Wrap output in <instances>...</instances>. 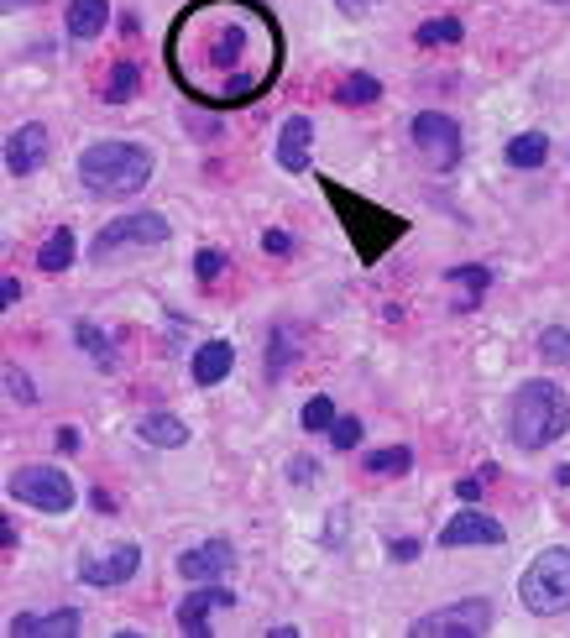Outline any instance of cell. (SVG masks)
<instances>
[{"instance_id":"obj_8","label":"cell","mask_w":570,"mask_h":638,"mask_svg":"<svg viewBox=\"0 0 570 638\" xmlns=\"http://www.w3.org/2000/svg\"><path fill=\"white\" fill-rule=\"evenodd\" d=\"M487 628H492V602L487 597H461V602L435 607V612H424V618L408 623L414 638H476Z\"/></svg>"},{"instance_id":"obj_2","label":"cell","mask_w":570,"mask_h":638,"mask_svg":"<svg viewBox=\"0 0 570 638\" xmlns=\"http://www.w3.org/2000/svg\"><path fill=\"white\" fill-rule=\"evenodd\" d=\"M152 168L157 157L142 147V142H121V136H110V142H95L79 152V184L100 199H131L152 184Z\"/></svg>"},{"instance_id":"obj_27","label":"cell","mask_w":570,"mask_h":638,"mask_svg":"<svg viewBox=\"0 0 570 638\" xmlns=\"http://www.w3.org/2000/svg\"><path fill=\"white\" fill-rule=\"evenodd\" d=\"M445 283H455V288H461V299H455V309H471V304L487 293L492 272H487V267H450V272H445Z\"/></svg>"},{"instance_id":"obj_20","label":"cell","mask_w":570,"mask_h":638,"mask_svg":"<svg viewBox=\"0 0 570 638\" xmlns=\"http://www.w3.org/2000/svg\"><path fill=\"white\" fill-rule=\"evenodd\" d=\"M63 27H68V37H74V42L100 37V32L110 27V0H68Z\"/></svg>"},{"instance_id":"obj_23","label":"cell","mask_w":570,"mask_h":638,"mask_svg":"<svg viewBox=\"0 0 570 638\" xmlns=\"http://www.w3.org/2000/svg\"><path fill=\"white\" fill-rule=\"evenodd\" d=\"M361 466H367L372 476H408V471H414V450H408V445H382V450L361 455Z\"/></svg>"},{"instance_id":"obj_14","label":"cell","mask_w":570,"mask_h":638,"mask_svg":"<svg viewBox=\"0 0 570 638\" xmlns=\"http://www.w3.org/2000/svg\"><path fill=\"white\" fill-rule=\"evenodd\" d=\"M508 539V529L497 518H487V513H476V508H466V513H455L445 529H440V550H461V544H503Z\"/></svg>"},{"instance_id":"obj_5","label":"cell","mask_w":570,"mask_h":638,"mask_svg":"<svg viewBox=\"0 0 570 638\" xmlns=\"http://www.w3.org/2000/svg\"><path fill=\"white\" fill-rule=\"evenodd\" d=\"M518 602L534 612V618H560L570 612V550H544L534 555V565L518 576Z\"/></svg>"},{"instance_id":"obj_34","label":"cell","mask_w":570,"mask_h":638,"mask_svg":"<svg viewBox=\"0 0 570 638\" xmlns=\"http://www.w3.org/2000/svg\"><path fill=\"white\" fill-rule=\"evenodd\" d=\"M288 482H319V461H309V455H293V461H288Z\"/></svg>"},{"instance_id":"obj_36","label":"cell","mask_w":570,"mask_h":638,"mask_svg":"<svg viewBox=\"0 0 570 638\" xmlns=\"http://www.w3.org/2000/svg\"><path fill=\"white\" fill-rule=\"evenodd\" d=\"M387 555H393L398 565H408V560L424 555V544H419V539H393V544H387Z\"/></svg>"},{"instance_id":"obj_30","label":"cell","mask_w":570,"mask_h":638,"mask_svg":"<svg viewBox=\"0 0 570 638\" xmlns=\"http://www.w3.org/2000/svg\"><path fill=\"white\" fill-rule=\"evenodd\" d=\"M539 356L550 361V367H570V330H560V325H550L539 335Z\"/></svg>"},{"instance_id":"obj_1","label":"cell","mask_w":570,"mask_h":638,"mask_svg":"<svg viewBox=\"0 0 570 638\" xmlns=\"http://www.w3.org/2000/svg\"><path fill=\"white\" fill-rule=\"evenodd\" d=\"M168 63L194 100L231 110L272 89L283 63V37L278 21L252 0H199L173 21Z\"/></svg>"},{"instance_id":"obj_31","label":"cell","mask_w":570,"mask_h":638,"mask_svg":"<svg viewBox=\"0 0 570 638\" xmlns=\"http://www.w3.org/2000/svg\"><path fill=\"white\" fill-rule=\"evenodd\" d=\"M330 445H335V450H356V445H361V419H356V414H340V419L330 424Z\"/></svg>"},{"instance_id":"obj_43","label":"cell","mask_w":570,"mask_h":638,"mask_svg":"<svg viewBox=\"0 0 570 638\" xmlns=\"http://www.w3.org/2000/svg\"><path fill=\"white\" fill-rule=\"evenodd\" d=\"M16 6H27V0H6V11H16Z\"/></svg>"},{"instance_id":"obj_39","label":"cell","mask_w":570,"mask_h":638,"mask_svg":"<svg viewBox=\"0 0 570 638\" xmlns=\"http://www.w3.org/2000/svg\"><path fill=\"white\" fill-rule=\"evenodd\" d=\"M16 299H21V283H16V278H0V304L16 309Z\"/></svg>"},{"instance_id":"obj_17","label":"cell","mask_w":570,"mask_h":638,"mask_svg":"<svg viewBox=\"0 0 570 638\" xmlns=\"http://www.w3.org/2000/svg\"><path fill=\"white\" fill-rule=\"evenodd\" d=\"M309 147H314V121L288 116L278 131V168L283 173H309Z\"/></svg>"},{"instance_id":"obj_38","label":"cell","mask_w":570,"mask_h":638,"mask_svg":"<svg viewBox=\"0 0 570 638\" xmlns=\"http://www.w3.org/2000/svg\"><path fill=\"white\" fill-rule=\"evenodd\" d=\"M53 445H58L63 455H74V450H79V429H74V424H63L58 435H53Z\"/></svg>"},{"instance_id":"obj_4","label":"cell","mask_w":570,"mask_h":638,"mask_svg":"<svg viewBox=\"0 0 570 638\" xmlns=\"http://www.w3.org/2000/svg\"><path fill=\"white\" fill-rule=\"evenodd\" d=\"M325 194L335 199V210H340V220H346V231H351V241H356L361 262H377V257L387 252V241H398V236L408 231L398 215H387V210H377V204L346 194L340 184H330V178H325Z\"/></svg>"},{"instance_id":"obj_42","label":"cell","mask_w":570,"mask_h":638,"mask_svg":"<svg viewBox=\"0 0 570 638\" xmlns=\"http://www.w3.org/2000/svg\"><path fill=\"white\" fill-rule=\"evenodd\" d=\"M335 6H340V11H367L372 0H335Z\"/></svg>"},{"instance_id":"obj_9","label":"cell","mask_w":570,"mask_h":638,"mask_svg":"<svg viewBox=\"0 0 570 638\" xmlns=\"http://www.w3.org/2000/svg\"><path fill=\"white\" fill-rule=\"evenodd\" d=\"M408 136H414L419 157L435 173H450L455 163H461V152H466L461 126H455V116H445V110H419V116L408 121Z\"/></svg>"},{"instance_id":"obj_44","label":"cell","mask_w":570,"mask_h":638,"mask_svg":"<svg viewBox=\"0 0 570 638\" xmlns=\"http://www.w3.org/2000/svg\"><path fill=\"white\" fill-rule=\"evenodd\" d=\"M555 6H570V0H555Z\"/></svg>"},{"instance_id":"obj_16","label":"cell","mask_w":570,"mask_h":638,"mask_svg":"<svg viewBox=\"0 0 570 638\" xmlns=\"http://www.w3.org/2000/svg\"><path fill=\"white\" fill-rule=\"evenodd\" d=\"M11 638H74L79 633V612L74 607H58V612H16Z\"/></svg>"},{"instance_id":"obj_21","label":"cell","mask_w":570,"mask_h":638,"mask_svg":"<svg viewBox=\"0 0 570 638\" xmlns=\"http://www.w3.org/2000/svg\"><path fill=\"white\" fill-rule=\"evenodd\" d=\"M105 105H126V100H136L142 95V63H131V58H121L116 68H110V79H105Z\"/></svg>"},{"instance_id":"obj_18","label":"cell","mask_w":570,"mask_h":638,"mask_svg":"<svg viewBox=\"0 0 570 638\" xmlns=\"http://www.w3.org/2000/svg\"><path fill=\"white\" fill-rule=\"evenodd\" d=\"M231 367H236V346H231V340H204V346L194 351V361H189V377L199 387H215V382L231 377Z\"/></svg>"},{"instance_id":"obj_25","label":"cell","mask_w":570,"mask_h":638,"mask_svg":"<svg viewBox=\"0 0 570 638\" xmlns=\"http://www.w3.org/2000/svg\"><path fill=\"white\" fill-rule=\"evenodd\" d=\"M419 48H455V42L466 37V27H461V16H429V21H419Z\"/></svg>"},{"instance_id":"obj_37","label":"cell","mask_w":570,"mask_h":638,"mask_svg":"<svg viewBox=\"0 0 570 638\" xmlns=\"http://www.w3.org/2000/svg\"><path fill=\"white\" fill-rule=\"evenodd\" d=\"M455 497H461V503H482V476H461V482H455Z\"/></svg>"},{"instance_id":"obj_40","label":"cell","mask_w":570,"mask_h":638,"mask_svg":"<svg viewBox=\"0 0 570 638\" xmlns=\"http://www.w3.org/2000/svg\"><path fill=\"white\" fill-rule=\"evenodd\" d=\"M89 503H95V513H110V508H116V497H110V492H100V487H95V492H89Z\"/></svg>"},{"instance_id":"obj_3","label":"cell","mask_w":570,"mask_h":638,"mask_svg":"<svg viewBox=\"0 0 570 638\" xmlns=\"http://www.w3.org/2000/svg\"><path fill=\"white\" fill-rule=\"evenodd\" d=\"M570 429V398L565 387L550 377H529L513 393V414H508V435L518 450H544Z\"/></svg>"},{"instance_id":"obj_35","label":"cell","mask_w":570,"mask_h":638,"mask_svg":"<svg viewBox=\"0 0 570 638\" xmlns=\"http://www.w3.org/2000/svg\"><path fill=\"white\" fill-rule=\"evenodd\" d=\"M262 252L267 257H288L293 252V236L288 231H262Z\"/></svg>"},{"instance_id":"obj_22","label":"cell","mask_w":570,"mask_h":638,"mask_svg":"<svg viewBox=\"0 0 570 638\" xmlns=\"http://www.w3.org/2000/svg\"><path fill=\"white\" fill-rule=\"evenodd\" d=\"M74 340L89 361H100L105 372H116V346H110V335L95 325V319H74Z\"/></svg>"},{"instance_id":"obj_41","label":"cell","mask_w":570,"mask_h":638,"mask_svg":"<svg viewBox=\"0 0 570 638\" xmlns=\"http://www.w3.org/2000/svg\"><path fill=\"white\" fill-rule=\"evenodd\" d=\"M0 544H6V550H16V523H11V518L0 523Z\"/></svg>"},{"instance_id":"obj_26","label":"cell","mask_w":570,"mask_h":638,"mask_svg":"<svg viewBox=\"0 0 570 638\" xmlns=\"http://www.w3.org/2000/svg\"><path fill=\"white\" fill-rule=\"evenodd\" d=\"M544 157H550V136L544 131H523L508 142V163L513 168H544Z\"/></svg>"},{"instance_id":"obj_15","label":"cell","mask_w":570,"mask_h":638,"mask_svg":"<svg viewBox=\"0 0 570 638\" xmlns=\"http://www.w3.org/2000/svg\"><path fill=\"white\" fill-rule=\"evenodd\" d=\"M299 351H304V330H299V325H288V319H278V325L267 330V351H262V372H267V382L288 377V367L299 361Z\"/></svg>"},{"instance_id":"obj_32","label":"cell","mask_w":570,"mask_h":638,"mask_svg":"<svg viewBox=\"0 0 570 638\" xmlns=\"http://www.w3.org/2000/svg\"><path fill=\"white\" fill-rule=\"evenodd\" d=\"M220 272H225V252H215V246H204V252L194 257V278H199V283H215Z\"/></svg>"},{"instance_id":"obj_28","label":"cell","mask_w":570,"mask_h":638,"mask_svg":"<svg viewBox=\"0 0 570 638\" xmlns=\"http://www.w3.org/2000/svg\"><path fill=\"white\" fill-rule=\"evenodd\" d=\"M335 100H340V105H356V110H361V105H377V100H382V84H377L372 74H351L346 84L335 89Z\"/></svg>"},{"instance_id":"obj_33","label":"cell","mask_w":570,"mask_h":638,"mask_svg":"<svg viewBox=\"0 0 570 638\" xmlns=\"http://www.w3.org/2000/svg\"><path fill=\"white\" fill-rule=\"evenodd\" d=\"M6 393H11L16 403H37V387H32V377L21 372V367H6Z\"/></svg>"},{"instance_id":"obj_13","label":"cell","mask_w":570,"mask_h":638,"mask_svg":"<svg viewBox=\"0 0 570 638\" xmlns=\"http://www.w3.org/2000/svg\"><path fill=\"white\" fill-rule=\"evenodd\" d=\"M236 571V550H231V539H204V544H194V550H184L178 555V576L184 581H225Z\"/></svg>"},{"instance_id":"obj_24","label":"cell","mask_w":570,"mask_h":638,"mask_svg":"<svg viewBox=\"0 0 570 638\" xmlns=\"http://www.w3.org/2000/svg\"><path fill=\"white\" fill-rule=\"evenodd\" d=\"M74 252H79V246H74V231H68V225H58V231L42 241L37 267H42V272H68V267H74Z\"/></svg>"},{"instance_id":"obj_29","label":"cell","mask_w":570,"mask_h":638,"mask_svg":"<svg viewBox=\"0 0 570 638\" xmlns=\"http://www.w3.org/2000/svg\"><path fill=\"white\" fill-rule=\"evenodd\" d=\"M335 419H340V414H335V403H330L325 393H314V398L304 403V414H299V424L309 429V435H330Z\"/></svg>"},{"instance_id":"obj_7","label":"cell","mask_w":570,"mask_h":638,"mask_svg":"<svg viewBox=\"0 0 570 638\" xmlns=\"http://www.w3.org/2000/svg\"><path fill=\"white\" fill-rule=\"evenodd\" d=\"M6 492L16 497V503L37 508V513H68V508L79 503L68 471H58V466H16L11 482H6Z\"/></svg>"},{"instance_id":"obj_19","label":"cell","mask_w":570,"mask_h":638,"mask_svg":"<svg viewBox=\"0 0 570 638\" xmlns=\"http://www.w3.org/2000/svg\"><path fill=\"white\" fill-rule=\"evenodd\" d=\"M136 435H142L147 445H157V450H184L189 445V424L178 414H168V408H152V414L136 419Z\"/></svg>"},{"instance_id":"obj_10","label":"cell","mask_w":570,"mask_h":638,"mask_svg":"<svg viewBox=\"0 0 570 638\" xmlns=\"http://www.w3.org/2000/svg\"><path fill=\"white\" fill-rule=\"evenodd\" d=\"M136 571H142V544H131V539L79 560V581L84 586H126Z\"/></svg>"},{"instance_id":"obj_6","label":"cell","mask_w":570,"mask_h":638,"mask_svg":"<svg viewBox=\"0 0 570 638\" xmlns=\"http://www.w3.org/2000/svg\"><path fill=\"white\" fill-rule=\"evenodd\" d=\"M168 241V220L157 210H131V215H116L110 225H100L95 246H89V257L95 262H110L121 252H142V246H163Z\"/></svg>"},{"instance_id":"obj_12","label":"cell","mask_w":570,"mask_h":638,"mask_svg":"<svg viewBox=\"0 0 570 638\" xmlns=\"http://www.w3.org/2000/svg\"><path fill=\"white\" fill-rule=\"evenodd\" d=\"M48 152H53V136H48V126H42V121L16 126L6 136V173L11 178H27V173H37L42 163H48Z\"/></svg>"},{"instance_id":"obj_11","label":"cell","mask_w":570,"mask_h":638,"mask_svg":"<svg viewBox=\"0 0 570 638\" xmlns=\"http://www.w3.org/2000/svg\"><path fill=\"white\" fill-rule=\"evenodd\" d=\"M225 607H236V591L220 586V581H199V591H189L184 602H178V628H184L189 638H210V618Z\"/></svg>"}]
</instances>
